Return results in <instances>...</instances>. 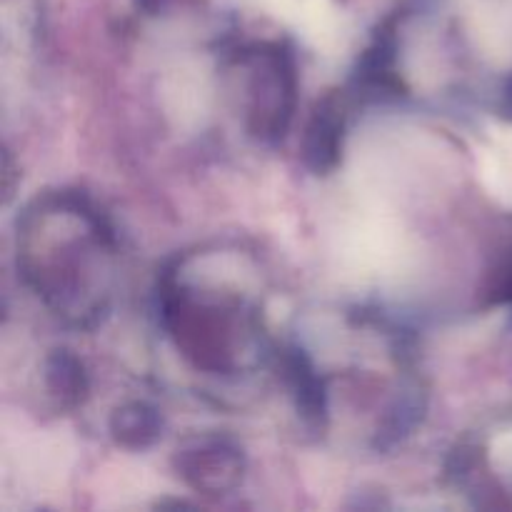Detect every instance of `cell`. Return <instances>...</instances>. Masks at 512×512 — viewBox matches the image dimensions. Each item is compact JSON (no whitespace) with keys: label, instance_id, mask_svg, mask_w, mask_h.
Instances as JSON below:
<instances>
[{"label":"cell","instance_id":"1","mask_svg":"<svg viewBox=\"0 0 512 512\" xmlns=\"http://www.w3.org/2000/svg\"><path fill=\"white\" fill-rule=\"evenodd\" d=\"M178 468L183 470L185 480L193 488L208 490V493H223L233 488L240 478L243 460L235 448L223 440L200 443L198 448L185 450L178 458Z\"/></svg>","mask_w":512,"mask_h":512},{"label":"cell","instance_id":"2","mask_svg":"<svg viewBox=\"0 0 512 512\" xmlns=\"http://www.w3.org/2000/svg\"><path fill=\"white\" fill-rule=\"evenodd\" d=\"M345 115L338 95H325L313 110L303 135V160L313 173L325 175L338 165L343 150Z\"/></svg>","mask_w":512,"mask_h":512},{"label":"cell","instance_id":"3","mask_svg":"<svg viewBox=\"0 0 512 512\" xmlns=\"http://www.w3.org/2000/svg\"><path fill=\"white\" fill-rule=\"evenodd\" d=\"M110 433L125 448H148L155 443L160 433V418L150 405L145 403H130L123 405L110 418Z\"/></svg>","mask_w":512,"mask_h":512},{"label":"cell","instance_id":"4","mask_svg":"<svg viewBox=\"0 0 512 512\" xmlns=\"http://www.w3.org/2000/svg\"><path fill=\"white\" fill-rule=\"evenodd\" d=\"M285 368H288L290 385H293V393L298 398V408L303 410V415L308 420H320L325 415V388L323 380L315 373L313 363L308 360V355L303 350H290L288 360H285Z\"/></svg>","mask_w":512,"mask_h":512},{"label":"cell","instance_id":"5","mask_svg":"<svg viewBox=\"0 0 512 512\" xmlns=\"http://www.w3.org/2000/svg\"><path fill=\"white\" fill-rule=\"evenodd\" d=\"M395 63V35L393 30H383L375 35L373 45L365 50L363 60L358 65V80L375 88H398V78L393 73Z\"/></svg>","mask_w":512,"mask_h":512},{"label":"cell","instance_id":"6","mask_svg":"<svg viewBox=\"0 0 512 512\" xmlns=\"http://www.w3.org/2000/svg\"><path fill=\"white\" fill-rule=\"evenodd\" d=\"M48 388L58 395L65 403H78L85 393V373L83 365L78 363V358L68 353V350H55L48 358Z\"/></svg>","mask_w":512,"mask_h":512}]
</instances>
